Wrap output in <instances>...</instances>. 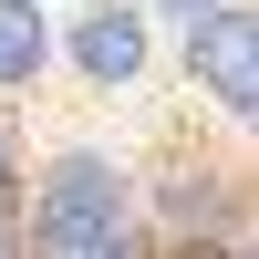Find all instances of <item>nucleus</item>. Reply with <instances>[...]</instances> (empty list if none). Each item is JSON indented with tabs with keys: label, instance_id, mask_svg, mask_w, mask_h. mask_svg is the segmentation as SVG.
Here are the masks:
<instances>
[{
	"label": "nucleus",
	"instance_id": "obj_1",
	"mask_svg": "<svg viewBox=\"0 0 259 259\" xmlns=\"http://www.w3.org/2000/svg\"><path fill=\"white\" fill-rule=\"evenodd\" d=\"M41 249H62V259L124 249V177L104 156H62L52 166V187H41Z\"/></svg>",
	"mask_w": 259,
	"mask_h": 259
},
{
	"label": "nucleus",
	"instance_id": "obj_2",
	"mask_svg": "<svg viewBox=\"0 0 259 259\" xmlns=\"http://www.w3.org/2000/svg\"><path fill=\"white\" fill-rule=\"evenodd\" d=\"M187 62L207 73V94H218L239 124L259 114V31H249V11H218V0H207L197 31H187Z\"/></svg>",
	"mask_w": 259,
	"mask_h": 259
},
{
	"label": "nucleus",
	"instance_id": "obj_3",
	"mask_svg": "<svg viewBox=\"0 0 259 259\" xmlns=\"http://www.w3.org/2000/svg\"><path fill=\"white\" fill-rule=\"evenodd\" d=\"M73 62L94 83H135L145 73V11H124V0H114V11H83L73 21Z\"/></svg>",
	"mask_w": 259,
	"mask_h": 259
},
{
	"label": "nucleus",
	"instance_id": "obj_4",
	"mask_svg": "<svg viewBox=\"0 0 259 259\" xmlns=\"http://www.w3.org/2000/svg\"><path fill=\"white\" fill-rule=\"evenodd\" d=\"M41 52H52V31H41L31 0H0V83H31Z\"/></svg>",
	"mask_w": 259,
	"mask_h": 259
},
{
	"label": "nucleus",
	"instance_id": "obj_5",
	"mask_svg": "<svg viewBox=\"0 0 259 259\" xmlns=\"http://www.w3.org/2000/svg\"><path fill=\"white\" fill-rule=\"evenodd\" d=\"M0 197H11V135H0Z\"/></svg>",
	"mask_w": 259,
	"mask_h": 259
},
{
	"label": "nucleus",
	"instance_id": "obj_6",
	"mask_svg": "<svg viewBox=\"0 0 259 259\" xmlns=\"http://www.w3.org/2000/svg\"><path fill=\"white\" fill-rule=\"evenodd\" d=\"M166 11H177V21H197V11H207V0H166Z\"/></svg>",
	"mask_w": 259,
	"mask_h": 259
},
{
	"label": "nucleus",
	"instance_id": "obj_7",
	"mask_svg": "<svg viewBox=\"0 0 259 259\" xmlns=\"http://www.w3.org/2000/svg\"><path fill=\"white\" fill-rule=\"evenodd\" d=\"M0 239H11V228H0Z\"/></svg>",
	"mask_w": 259,
	"mask_h": 259
}]
</instances>
